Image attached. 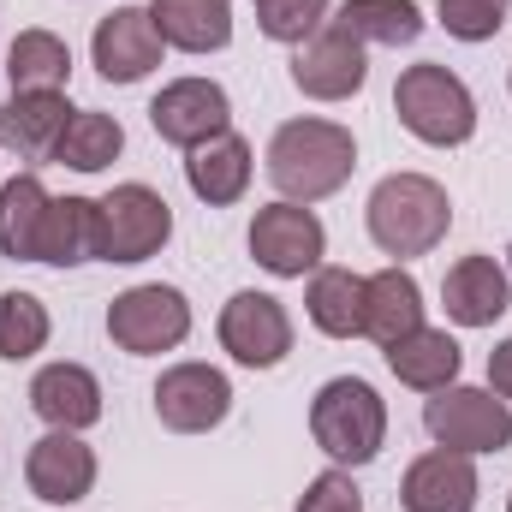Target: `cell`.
Here are the masks:
<instances>
[{
    "instance_id": "6da1fadb",
    "label": "cell",
    "mask_w": 512,
    "mask_h": 512,
    "mask_svg": "<svg viewBox=\"0 0 512 512\" xmlns=\"http://www.w3.org/2000/svg\"><path fill=\"white\" fill-rule=\"evenodd\" d=\"M358 167L352 131L334 120H286L268 143V179L286 203H322L334 197Z\"/></svg>"
},
{
    "instance_id": "7a4b0ae2",
    "label": "cell",
    "mask_w": 512,
    "mask_h": 512,
    "mask_svg": "<svg viewBox=\"0 0 512 512\" xmlns=\"http://www.w3.org/2000/svg\"><path fill=\"white\" fill-rule=\"evenodd\" d=\"M370 239L387 256H429L447 227H453V203L429 173H387L370 191Z\"/></svg>"
},
{
    "instance_id": "3957f363",
    "label": "cell",
    "mask_w": 512,
    "mask_h": 512,
    "mask_svg": "<svg viewBox=\"0 0 512 512\" xmlns=\"http://www.w3.org/2000/svg\"><path fill=\"white\" fill-rule=\"evenodd\" d=\"M310 435H316V447H322L340 471L370 465L387 441L382 393L370 382H358V376H334V382L316 393V405H310Z\"/></svg>"
},
{
    "instance_id": "277c9868",
    "label": "cell",
    "mask_w": 512,
    "mask_h": 512,
    "mask_svg": "<svg viewBox=\"0 0 512 512\" xmlns=\"http://www.w3.org/2000/svg\"><path fill=\"white\" fill-rule=\"evenodd\" d=\"M393 114H399V126L411 131V137H423V143H435V149L471 143V131H477V102H471L465 78L447 72V66H435V60L399 72V84H393Z\"/></svg>"
},
{
    "instance_id": "5b68a950",
    "label": "cell",
    "mask_w": 512,
    "mask_h": 512,
    "mask_svg": "<svg viewBox=\"0 0 512 512\" xmlns=\"http://www.w3.org/2000/svg\"><path fill=\"white\" fill-rule=\"evenodd\" d=\"M423 429L441 441V447H453V453H501L512 447V405L495 393V387H441V393H429V405H423Z\"/></svg>"
},
{
    "instance_id": "8992f818",
    "label": "cell",
    "mask_w": 512,
    "mask_h": 512,
    "mask_svg": "<svg viewBox=\"0 0 512 512\" xmlns=\"http://www.w3.org/2000/svg\"><path fill=\"white\" fill-rule=\"evenodd\" d=\"M191 334V304L179 286H131L108 304V340L131 358H155L185 346Z\"/></svg>"
},
{
    "instance_id": "52a82bcc",
    "label": "cell",
    "mask_w": 512,
    "mask_h": 512,
    "mask_svg": "<svg viewBox=\"0 0 512 512\" xmlns=\"http://www.w3.org/2000/svg\"><path fill=\"white\" fill-rule=\"evenodd\" d=\"M102 245H96V262H149L173 239V209L161 191L149 185H114L102 203Z\"/></svg>"
},
{
    "instance_id": "ba28073f",
    "label": "cell",
    "mask_w": 512,
    "mask_h": 512,
    "mask_svg": "<svg viewBox=\"0 0 512 512\" xmlns=\"http://www.w3.org/2000/svg\"><path fill=\"white\" fill-rule=\"evenodd\" d=\"M328 251V233H322V221H316V209H304V203H268V209H256L251 221V256L268 268V274H280V280H304L316 262Z\"/></svg>"
},
{
    "instance_id": "9c48e42d",
    "label": "cell",
    "mask_w": 512,
    "mask_h": 512,
    "mask_svg": "<svg viewBox=\"0 0 512 512\" xmlns=\"http://www.w3.org/2000/svg\"><path fill=\"white\" fill-rule=\"evenodd\" d=\"M370 78V60H364V42L346 36L340 24H322L298 54H292V84L310 96V102H352Z\"/></svg>"
},
{
    "instance_id": "30bf717a",
    "label": "cell",
    "mask_w": 512,
    "mask_h": 512,
    "mask_svg": "<svg viewBox=\"0 0 512 512\" xmlns=\"http://www.w3.org/2000/svg\"><path fill=\"white\" fill-rule=\"evenodd\" d=\"M227 411H233V382L215 364H173L155 382V417L173 435H203L227 423Z\"/></svg>"
},
{
    "instance_id": "8fae6325",
    "label": "cell",
    "mask_w": 512,
    "mask_h": 512,
    "mask_svg": "<svg viewBox=\"0 0 512 512\" xmlns=\"http://www.w3.org/2000/svg\"><path fill=\"white\" fill-rule=\"evenodd\" d=\"M149 126H155L161 143L197 149V143L233 131V102H227V90L209 84V78H179V84H167V90L149 102Z\"/></svg>"
},
{
    "instance_id": "7c38bea8",
    "label": "cell",
    "mask_w": 512,
    "mask_h": 512,
    "mask_svg": "<svg viewBox=\"0 0 512 512\" xmlns=\"http://www.w3.org/2000/svg\"><path fill=\"white\" fill-rule=\"evenodd\" d=\"M221 346L245 370H274L292 352V316L268 292H233L221 310Z\"/></svg>"
},
{
    "instance_id": "4fadbf2b",
    "label": "cell",
    "mask_w": 512,
    "mask_h": 512,
    "mask_svg": "<svg viewBox=\"0 0 512 512\" xmlns=\"http://www.w3.org/2000/svg\"><path fill=\"white\" fill-rule=\"evenodd\" d=\"M161 30H155V18L143 12V6H114L102 24H96V36H90V54H96V72L108 78V84H137V78H149L155 66H161Z\"/></svg>"
},
{
    "instance_id": "5bb4252c",
    "label": "cell",
    "mask_w": 512,
    "mask_h": 512,
    "mask_svg": "<svg viewBox=\"0 0 512 512\" xmlns=\"http://www.w3.org/2000/svg\"><path fill=\"white\" fill-rule=\"evenodd\" d=\"M24 483H30L36 501L72 507V501H84V495L96 489V453H90L72 429H48V435L30 447V459H24Z\"/></svg>"
},
{
    "instance_id": "9a60e30c",
    "label": "cell",
    "mask_w": 512,
    "mask_h": 512,
    "mask_svg": "<svg viewBox=\"0 0 512 512\" xmlns=\"http://www.w3.org/2000/svg\"><path fill=\"white\" fill-rule=\"evenodd\" d=\"M399 507L405 512H477V465L471 453L435 447L423 453L405 483H399Z\"/></svg>"
},
{
    "instance_id": "2e32d148",
    "label": "cell",
    "mask_w": 512,
    "mask_h": 512,
    "mask_svg": "<svg viewBox=\"0 0 512 512\" xmlns=\"http://www.w3.org/2000/svg\"><path fill=\"white\" fill-rule=\"evenodd\" d=\"M72 114L78 108L66 102V90H12V102H0V149L42 161V155H54Z\"/></svg>"
},
{
    "instance_id": "e0dca14e",
    "label": "cell",
    "mask_w": 512,
    "mask_h": 512,
    "mask_svg": "<svg viewBox=\"0 0 512 512\" xmlns=\"http://www.w3.org/2000/svg\"><path fill=\"white\" fill-rule=\"evenodd\" d=\"M441 304L459 328H489L512 304V280L495 256H459L441 280Z\"/></svg>"
},
{
    "instance_id": "ac0fdd59",
    "label": "cell",
    "mask_w": 512,
    "mask_h": 512,
    "mask_svg": "<svg viewBox=\"0 0 512 512\" xmlns=\"http://www.w3.org/2000/svg\"><path fill=\"white\" fill-rule=\"evenodd\" d=\"M30 411L48 423V429H90L102 417V382L84 370V364H48L36 370L30 382Z\"/></svg>"
},
{
    "instance_id": "d6986e66",
    "label": "cell",
    "mask_w": 512,
    "mask_h": 512,
    "mask_svg": "<svg viewBox=\"0 0 512 512\" xmlns=\"http://www.w3.org/2000/svg\"><path fill=\"white\" fill-rule=\"evenodd\" d=\"M251 143L239 137V131H221V137H209V143H197L191 149V161H185V185L209 203V209H227V203H239L245 191H251Z\"/></svg>"
},
{
    "instance_id": "ffe728a7",
    "label": "cell",
    "mask_w": 512,
    "mask_h": 512,
    "mask_svg": "<svg viewBox=\"0 0 512 512\" xmlns=\"http://www.w3.org/2000/svg\"><path fill=\"white\" fill-rule=\"evenodd\" d=\"M149 18L179 54H215L233 42V0H149Z\"/></svg>"
},
{
    "instance_id": "44dd1931",
    "label": "cell",
    "mask_w": 512,
    "mask_h": 512,
    "mask_svg": "<svg viewBox=\"0 0 512 512\" xmlns=\"http://www.w3.org/2000/svg\"><path fill=\"white\" fill-rule=\"evenodd\" d=\"M417 328H423V286L399 262L382 268V274H370L364 280V334L376 346H393V340H405Z\"/></svg>"
},
{
    "instance_id": "7402d4cb",
    "label": "cell",
    "mask_w": 512,
    "mask_h": 512,
    "mask_svg": "<svg viewBox=\"0 0 512 512\" xmlns=\"http://www.w3.org/2000/svg\"><path fill=\"white\" fill-rule=\"evenodd\" d=\"M48 185L36 173H18L0 185V256L42 262V227H48Z\"/></svg>"
},
{
    "instance_id": "603a6c76",
    "label": "cell",
    "mask_w": 512,
    "mask_h": 512,
    "mask_svg": "<svg viewBox=\"0 0 512 512\" xmlns=\"http://www.w3.org/2000/svg\"><path fill=\"white\" fill-rule=\"evenodd\" d=\"M459 340L447 334V328H417V334H405V340H393L387 346V370L399 376L405 387H417V393H441V387L459 382Z\"/></svg>"
},
{
    "instance_id": "cb8c5ba5",
    "label": "cell",
    "mask_w": 512,
    "mask_h": 512,
    "mask_svg": "<svg viewBox=\"0 0 512 512\" xmlns=\"http://www.w3.org/2000/svg\"><path fill=\"white\" fill-rule=\"evenodd\" d=\"M96 245H102V209L90 197H54L42 227V262L78 268V262H96Z\"/></svg>"
},
{
    "instance_id": "d4e9b609",
    "label": "cell",
    "mask_w": 512,
    "mask_h": 512,
    "mask_svg": "<svg viewBox=\"0 0 512 512\" xmlns=\"http://www.w3.org/2000/svg\"><path fill=\"white\" fill-rule=\"evenodd\" d=\"M304 304H310V322H316L328 340L364 334V280H358L352 268H316Z\"/></svg>"
},
{
    "instance_id": "484cf974",
    "label": "cell",
    "mask_w": 512,
    "mask_h": 512,
    "mask_svg": "<svg viewBox=\"0 0 512 512\" xmlns=\"http://www.w3.org/2000/svg\"><path fill=\"white\" fill-rule=\"evenodd\" d=\"M328 24H340V30L358 36L364 48H370V42H382V48H405V42L423 36V12H417V0H346Z\"/></svg>"
},
{
    "instance_id": "4316f807",
    "label": "cell",
    "mask_w": 512,
    "mask_h": 512,
    "mask_svg": "<svg viewBox=\"0 0 512 512\" xmlns=\"http://www.w3.org/2000/svg\"><path fill=\"white\" fill-rule=\"evenodd\" d=\"M6 78H12V90H66L72 48L54 30H18L6 48Z\"/></svg>"
},
{
    "instance_id": "83f0119b",
    "label": "cell",
    "mask_w": 512,
    "mask_h": 512,
    "mask_svg": "<svg viewBox=\"0 0 512 512\" xmlns=\"http://www.w3.org/2000/svg\"><path fill=\"white\" fill-rule=\"evenodd\" d=\"M120 149H126V131H120L114 114H72V126L60 131V143H54L48 161L72 167V173H102Z\"/></svg>"
},
{
    "instance_id": "f1b7e54d",
    "label": "cell",
    "mask_w": 512,
    "mask_h": 512,
    "mask_svg": "<svg viewBox=\"0 0 512 512\" xmlns=\"http://www.w3.org/2000/svg\"><path fill=\"white\" fill-rule=\"evenodd\" d=\"M48 334H54V322H48V304L36 292H6L0 298V358L24 364L48 346Z\"/></svg>"
},
{
    "instance_id": "f546056e",
    "label": "cell",
    "mask_w": 512,
    "mask_h": 512,
    "mask_svg": "<svg viewBox=\"0 0 512 512\" xmlns=\"http://www.w3.org/2000/svg\"><path fill=\"white\" fill-rule=\"evenodd\" d=\"M256 24H262L268 42L304 48V42L328 24V0H262V6H256Z\"/></svg>"
},
{
    "instance_id": "4dcf8cb0",
    "label": "cell",
    "mask_w": 512,
    "mask_h": 512,
    "mask_svg": "<svg viewBox=\"0 0 512 512\" xmlns=\"http://www.w3.org/2000/svg\"><path fill=\"white\" fill-rule=\"evenodd\" d=\"M507 6L512 0H441V24L459 42H489V36H501Z\"/></svg>"
},
{
    "instance_id": "1f68e13d",
    "label": "cell",
    "mask_w": 512,
    "mask_h": 512,
    "mask_svg": "<svg viewBox=\"0 0 512 512\" xmlns=\"http://www.w3.org/2000/svg\"><path fill=\"white\" fill-rule=\"evenodd\" d=\"M298 512H364V495H358V483H352L346 471H322V477L304 489Z\"/></svg>"
},
{
    "instance_id": "d6a6232c",
    "label": "cell",
    "mask_w": 512,
    "mask_h": 512,
    "mask_svg": "<svg viewBox=\"0 0 512 512\" xmlns=\"http://www.w3.org/2000/svg\"><path fill=\"white\" fill-rule=\"evenodd\" d=\"M489 387L512 405V340H501V346L489 352Z\"/></svg>"
},
{
    "instance_id": "836d02e7",
    "label": "cell",
    "mask_w": 512,
    "mask_h": 512,
    "mask_svg": "<svg viewBox=\"0 0 512 512\" xmlns=\"http://www.w3.org/2000/svg\"><path fill=\"white\" fill-rule=\"evenodd\" d=\"M507 512H512V495H507Z\"/></svg>"
},
{
    "instance_id": "e575fe53",
    "label": "cell",
    "mask_w": 512,
    "mask_h": 512,
    "mask_svg": "<svg viewBox=\"0 0 512 512\" xmlns=\"http://www.w3.org/2000/svg\"><path fill=\"white\" fill-rule=\"evenodd\" d=\"M256 6H262V0H256Z\"/></svg>"
}]
</instances>
